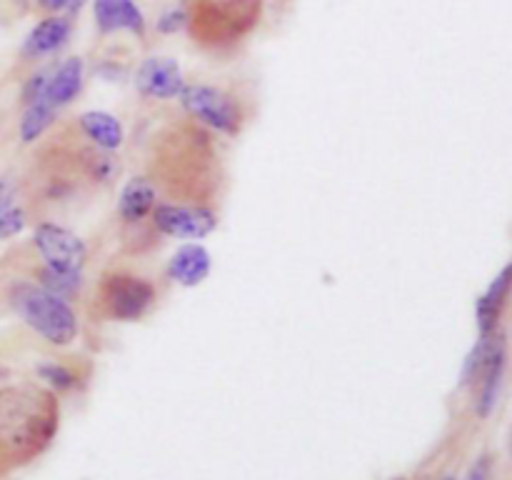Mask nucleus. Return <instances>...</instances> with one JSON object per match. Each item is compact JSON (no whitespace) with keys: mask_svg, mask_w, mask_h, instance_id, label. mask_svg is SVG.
Listing matches in <instances>:
<instances>
[{"mask_svg":"<svg viewBox=\"0 0 512 480\" xmlns=\"http://www.w3.org/2000/svg\"><path fill=\"white\" fill-rule=\"evenodd\" d=\"M508 295H510V265H505L500 270L498 278L490 283V288L485 290L483 298L478 300V325H480V335H488L498 330V320L503 315L505 303H508Z\"/></svg>","mask_w":512,"mask_h":480,"instance_id":"nucleus-14","label":"nucleus"},{"mask_svg":"<svg viewBox=\"0 0 512 480\" xmlns=\"http://www.w3.org/2000/svg\"><path fill=\"white\" fill-rule=\"evenodd\" d=\"M95 23L103 33L130 30L135 35L145 33V18L135 0H93Z\"/></svg>","mask_w":512,"mask_h":480,"instance_id":"nucleus-10","label":"nucleus"},{"mask_svg":"<svg viewBox=\"0 0 512 480\" xmlns=\"http://www.w3.org/2000/svg\"><path fill=\"white\" fill-rule=\"evenodd\" d=\"M488 478H490V458L488 455H483V458L473 465L468 480H488Z\"/></svg>","mask_w":512,"mask_h":480,"instance_id":"nucleus-21","label":"nucleus"},{"mask_svg":"<svg viewBox=\"0 0 512 480\" xmlns=\"http://www.w3.org/2000/svg\"><path fill=\"white\" fill-rule=\"evenodd\" d=\"M138 83L140 93H145L148 98L158 100H170L178 98L180 90L185 88L183 73H180L178 63L170 58H148L138 70Z\"/></svg>","mask_w":512,"mask_h":480,"instance_id":"nucleus-9","label":"nucleus"},{"mask_svg":"<svg viewBox=\"0 0 512 480\" xmlns=\"http://www.w3.org/2000/svg\"><path fill=\"white\" fill-rule=\"evenodd\" d=\"M180 100L183 108L205 125L220 133H238L240 123H243V113L240 105L235 103L233 95L225 90L213 88V85H185L180 90Z\"/></svg>","mask_w":512,"mask_h":480,"instance_id":"nucleus-4","label":"nucleus"},{"mask_svg":"<svg viewBox=\"0 0 512 480\" xmlns=\"http://www.w3.org/2000/svg\"><path fill=\"white\" fill-rule=\"evenodd\" d=\"M155 228L183 240L205 238L215 230V213L203 205H158L153 210Z\"/></svg>","mask_w":512,"mask_h":480,"instance_id":"nucleus-7","label":"nucleus"},{"mask_svg":"<svg viewBox=\"0 0 512 480\" xmlns=\"http://www.w3.org/2000/svg\"><path fill=\"white\" fill-rule=\"evenodd\" d=\"M80 128L83 133L93 140L98 148L103 150H118L123 145V125L118 118L108 113H100V110H90V113L80 115Z\"/></svg>","mask_w":512,"mask_h":480,"instance_id":"nucleus-16","label":"nucleus"},{"mask_svg":"<svg viewBox=\"0 0 512 480\" xmlns=\"http://www.w3.org/2000/svg\"><path fill=\"white\" fill-rule=\"evenodd\" d=\"M443 480H455V478H453V475H448V478H443Z\"/></svg>","mask_w":512,"mask_h":480,"instance_id":"nucleus-23","label":"nucleus"},{"mask_svg":"<svg viewBox=\"0 0 512 480\" xmlns=\"http://www.w3.org/2000/svg\"><path fill=\"white\" fill-rule=\"evenodd\" d=\"M155 205V185L148 178H133L128 180V185L120 193V215H123L125 223H138L145 215L153 213Z\"/></svg>","mask_w":512,"mask_h":480,"instance_id":"nucleus-15","label":"nucleus"},{"mask_svg":"<svg viewBox=\"0 0 512 480\" xmlns=\"http://www.w3.org/2000/svg\"><path fill=\"white\" fill-rule=\"evenodd\" d=\"M210 255L203 245H183L178 253L170 260V278L178 280L185 288H193V285H200L210 273Z\"/></svg>","mask_w":512,"mask_h":480,"instance_id":"nucleus-13","label":"nucleus"},{"mask_svg":"<svg viewBox=\"0 0 512 480\" xmlns=\"http://www.w3.org/2000/svg\"><path fill=\"white\" fill-rule=\"evenodd\" d=\"M265 0H188L185 25L205 48L240 43L263 18Z\"/></svg>","mask_w":512,"mask_h":480,"instance_id":"nucleus-2","label":"nucleus"},{"mask_svg":"<svg viewBox=\"0 0 512 480\" xmlns=\"http://www.w3.org/2000/svg\"><path fill=\"white\" fill-rule=\"evenodd\" d=\"M80 88H83V60L70 58L55 70L53 78L45 80L40 95L58 110L65 103H70L80 93Z\"/></svg>","mask_w":512,"mask_h":480,"instance_id":"nucleus-12","label":"nucleus"},{"mask_svg":"<svg viewBox=\"0 0 512 480\" xmlns=\"http://www.w3.org/2000/svg\"><path fill=\"white\" fill-rule=\"evenodd\" d=\"M155 290L148 280L115 273L103 280V303L110 318L138 320L153 305Z\"/></svg>","mask_w":512,"mask_h":480,"instance_id":"nucleus-5","label":"nucleus"},{"mask_svg":"<svg viewBox=\"0 0 512 480\" xmlns=\"http://www.w3.org/2000/svg\"><path fill=\"white\" fill-rule=\"evenodd\" d=\"M58 430L53 393L33 385L0 388V475L38 458Z\"/></svg>","mask_w":512,"mask_h":480,"instance_id":"nucleus-1","label":"nucleus"},{"mask_svg":"<svg viewBox=\"0 0 512 480\" xmlns=\"http://www.w3.org/2000/svg\"><path fill=\"white\" fill-rule=\"evenodd\" d=\"M505 363H508V348H505V335L490 333L488 348H485L483 365H480V395H478V415L488 418L498 403L500 388L505 378Z\"/></svg>","mask_w":512,"mask_h":480,"instance_id":"nucleus-8","label":"nucleus"},{"mask_svg":"<svg viewBox=\"0 0 512 480\" xmlns=\"http://www.w3.org/2000/svg\"><path fill=\"white\" fill-rule=\"evenodd\" d=\"M35 3H38L43 10H48V13H58V10L68 8L73 0H35Z\"/></svg>","mask_w":512,"mask_h":480,"instance_id":"nucleus-22","label":"nucleus"},{"mask_svg":"<svg viewBox=\"0 0 512 480\" xmlns=\"http://www.w3.org/2000/svg\"><path fill=\"white\" fill-rule=\"evenodd\" d=\"M70 38V20L63 15H50V18L40 20L30 35L25 38L23 53L28 58H43V55L55 53L58 48H63L65 40Z\"/></svg>","mask_w":512,"mask_h":480,"instance_id":"nucleus-11","label":"nucleus"},{"mask_svg":"<svg viewBox=\"0 0 512 480\" xmlns=\"http://www.w3.org/2000/svg\"><path fill=\"white\" fill-rule=\"evenodd\" d=\"M40 375H43L45 383L53 385V388H60V390L73 388V383H75L73 373H70L68 368H63V365H43V368H40Z\"/></svg>","mask_w":512,"mask_h":480,"instance_id":"nucleus-19","label":"nucleus"},{"mask_svg":"<svg viewBox=\"0 0 512 480\" xmlns=\"http://www.w3.org/2000/svg\"><path fill=\"white\" fill-rule=\"evenodd\" d=\"M53 118H55L53 105H50L40 93L33 95V100H30L28 108H25L23 120H20V138H23V143H33V140H38L40 135L48 130V125L53 123Z\"/></svg>","mask_w":512,"mask_h":480,"instance_id":"nucleus-17","label":"nucleus"},{"mask_svg":"<svg viewBox=\"0 0 512 480\" xmlns=\"http://www.w3.org/2000/svg\"><path fill=\"white\" fill-rule=\"evenodd\" d=\"M25 225V213L23 208H10L5 213H0V240L10 238L15 235L18 230H23Z\"/></svg>","mask_w":512,"mask_h":480,"instance_id":"nucleus-20","label":"nucleus"},{"mask_svg":"<svg viewBox=\"0 0 512 480\" xmlns=\"http://www.w3.org/2000/svg\"><path fill=\"white\" fill-rule=\"evenodd\" d=\"M40 278H43L45 290H48V293H53V295H58V298H63V295L78 293L80 273H60V270L45 268Z\"/></svg>","mask_w":512,"mask_h":480,"instance_id":"nucleus-18","label":"nucleus"},{"mask_svg":"<svg viewBox=\"0 0 512 480\" xmlns=\"http://www.w3.org/2000/svg\"><path fill=\"white\" fill-rule=\"evenodd\" d=\"M10 303L20 318L53 345H70L78 338V318L58 295L38 285L20 283L10 290Z\"/></svg>","mask_w":512,"mask_h":480,"instance_id":"nucleus-3","label":"nucleus"},{"mask_svg":"<svg viewBox=\"0 0 512 480\" xmlns=\"http://www.w3.org/2000/svg\"><path fill=\"white\" fill-rule=\"evenodd\" d=\"M35 248L43 255L45 265L60 273H80L85 263L83 240L55 223H40L35 228Z\"/></svg>","mask_w":512,"mask_h":480,"instance_id":"nucleus-6","label":"nucleus"}]
</instances>
